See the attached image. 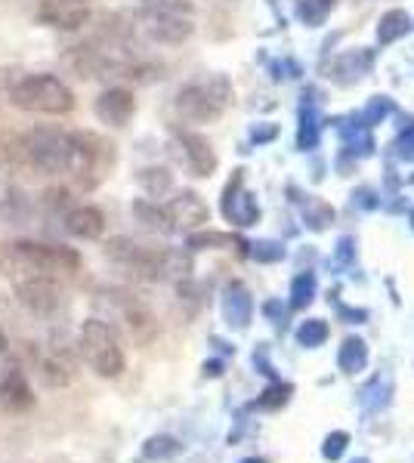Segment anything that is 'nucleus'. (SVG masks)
<instances>
[{
	"label": "nucleus",
	"instance_id": "1",
	"mask_svg": "<svg viewBox=\"0 0 414 463\" xmlns=\"http://www.w3.org/2000/svg\"><path fill=\"white\" fill-rule=\"evenodd\" d=\"M22 152L37 174L74 176L93 185L100 179V158L105 143L93 133H72L63 127H34L22 137Z\"/></svg>",
	"mask_w": 414,
	"mask_h": 463
},
{
	"label": "nucleus",
	"instance_id": "2",
	"mask_svg": "<svg viewBox=\"0 0 414 463\" xmlns=\"http://www.w3.org/2000/svg\"><path fill=\"white\" fill-rule=\"evenodd\" d=\"M105 257L111 263L124 266L127 272H133L142 281H161L168 275H189V257L177 250H152L142 244L130 241V238H111L105 244Z\"/></svg>",
	"mask_w": 414,
	"mask_h": 463
},
{
	"label": "nucleus",
	"instance_id": "3",
	"mask_svg": "<svg viewBox=\"0 0 414 463\" xmlns=\"http://www.w3.org/2000/svg\"><path fill=\"white\" fill-rule=\"evenodd\" d=\"M10 102L19 111L28 115H43V118H65L74 111V93L63 78L47 71H34L19 78L10 87Z\"/></svg>",
	"mask_w": 414,
	"mask_h": 463
},
{
	"label": "nucleus",
	"instance_id": "4",
	"mask_svg": "<svg viewBox=\"0 0 414 463\" xmlns=\"http://www.w3.org/2000/svg\"><path fill=\"white\" fill-rule=\"evenodd\" d=\"M78 346H81L84 362L93 368V374H100L105 380H115L124 374L127 358H124L121 340H118L115 327L105 318H96V316L84 318V325H81V331H78Z\"/></svg>",
	"mask_w": 414,
	"mask_h": 463
},
{
	"label": "nucleus",
	"instance_id": "5",
	"mask_svg": "<svg viewBox=\"0 0 414 463\" xmlns=\"http://www.w3.org/2000/svg\"><path fill=\"white\" fill-rule=\"evenodd\" d=\"M177 115L189 124H214L229 106V84L223 78H207L186 84L177 93Z\"/></svg>",
	"mask_w": 414,
	"mask_h": 463
},
{
	"label": "nucleus",
	"instance_id": "6",
	"mask_svg": "<svg viewBox=\"0 0 414 463\" xmlns=\"http://www.w3.org/2000/svg\"><path fill=\"white\" fill-rule=\"evenodd\" d=\"M100 303L109 306L111 318L124 327V334L130 337L137 346H149L158 337V318L140 297L127 294V290H105L100 294Z\"/></svg>",
	"mask_w": 414,
	"mask_h": 463
},
{
	"label": "nucleus",
	"instance_id": "7",
	"mask_svg": "<svg viewBox=\"0 0 414 463\" xmlns=\"http://www.w3.org/2000/svg\"><path fill=\"white\" fill-rule=\"evenodd\" d=\"M10 285H13L16 300L41 318H50L53 312L63 306V288H59L56 275L37 272V269H28V266H16Z\"/></svg>",
	"mask_w": 414,
	"mask_h": 463
},
{
	"label": "nucleus",
	"instance_id": "8",
	"mask_svg": "<svg viewBox=\"0 0 414 463\" xmlns=\"http://www.w3.org/2000/svg\"><path fill=\"white\" fill-rule=\"evenodd\" d=\"M10 257L16 266L37 269L47 275H69L81 266V253L65 244H50V241H13Z\"/></svg>",
	"mask_w": 414,
	"mask_h": 463
},
{
	"label": "nucleus",
	"instance_id": "9",
	"mask_svg": "<svg viewBox=\"0 0 414 463\" xmlns=\"http://www.w3.org/2000/svg\"><path fill=\"white\" fill-rule=\"evenodd\" d=\"M142 22H146V34L158 43H183L192 34V22L183 16V6L149 4Z\"/></svg>",
	"mask_w": 414,
	"mask_h": 463
},
{
	"label": "nucleus",
	"instance_id": "10",
	"mask_svg": "<svg viewBox=\"0 0 414 463\" xmlns=\"http://www.w3.org/2000/svg\"><path fill=\"white\" fill-rule=\"evenodd\" d=\"M137 111V99L127 87H109L96 96L93 102V115L100 118L105 127H127Z\"/></svg>",
	"mask_w": 414,
	"mask_h": 463
},
{
	"label": "nucleus",
	"instance_id": "11",
	"mask_svg": "<svg viewBox=\"0 0 414 463\" xmlns=\"http://www.w3.org/2000/svg\"><path fill=\"white\" fill-rule=\"evenodd\" d=\"M245 170H238L236 176H232V183L226 185L223 192V213L229 222H236V226H254L260 216V207L257 201H254L251 192H245Z\"/></svg>",
	"mask_w": 414,
	"mask_h": 463
},
{
	"label": "nucleus",
	"instance_id": "12",
	"mask_svg": "<svg viewBox=\"0 0 414 463\" xmlns=\"http://www.w3.org/2000/svg\"><path fill=\"white\" fill-rule=\"evenodd\" d=\"M177 143L183 148V158L195 176H210L217 170V152L207 143V137L195 130H177Z\"/></svg>",
	"mask_w": 414,
	"mask_h": 463
},
{
	"label": "nucleus",
	"instance_id": "13",
	"mask_svg": "<svg viewBox=\"0 0 414 463\" xmlns=\"http://www.w3.org/2000/svg\"><path fill=\"white\" fill-rule=\"evenodd\" d=\"M90 16H93V6H78V4H63V0H43L41 4V22L59 32H78L84 28Z\"/></svg>",
	"mask_w": 414,
	"mask_h": 463
},
{
	"label": "nucleus",
	"instance_id": "14",
	"mask_svg": "<svg viewBox=\"0 0 414 463\" xmlns=\"http://www.w3.org/2000/svg\"><path fill=\"white\" fill-rule=\"evenodd\" d=\"M164 211H168L173 229H201V226H207V204L201 201V195H195V192H189V189L177 192Z\"/></svg>",
	"mask_w": 414,
	"mask_h": 463
},
{
	"label": "nucleus",
	"instance_id": "15",
	"mask_svg": "<svg viewBox=\"0 0 414 463\" xmlns=\"http://www.w3.org/2000/svg\"><path fill=\"white\" fill-rule=\"evenodd\" d=\"M32 405H34V392L25 374L19 368L4 371V377H0V408L10 411V414H22V411H28Z\"/></svg>",
	"mask_w": 414,
	"mask_h": 463
},
{
	"label": "nucleus",
	"instance_id": "16",
	"mask_svg": "<svg viewBox=\"0 0 414 463\" xmlns=\"http://www.w3.org/2000/svg\"><path fill=\"white\" fill-rule=\"evenodd\" d=\"M65 229H69V235L81 238V241H96L105 232V213L93 204H81L65 216Z\"/></svg>",
	"mask_w": 414,
	"mask_h": 463
},
{
	"label": "nucleus",
	"instance_id": "17",
	"mask_svg": "<svg viewBox=\"0 0 414 463\" xmlns=\"http://www.w3.org/2000/svg\"><path fill=\"white\" fill-rule=\"evenodd\" d=\"M251 312H254V300L251 294H247L245 285H229L223 294V318L229 327H247V321H251Z\"/></svg>",
	"mask_w": 414,
	"mask_h": 463
},
{
	"label": "nucleus",
	"instance_id": "18",
	"mask_svg": "<svg viewBox=\"0 0 414 463\" xmlns=\"http://www.w3.org/2000/svg\"><path fill=\"white\" fill-rule=\"evenodd\" d=\"M133 216L142 222L146 229H152V232H173V222H170V216H168V211L164 207H158L155 201H137L133 204Z\"/></svg>",
	"mask_w": 414,
	"mask_h": 463
},
{
	"label": "nucleus",
	"instance_id": "19",
	"mask_svg": "<svg viewBox=\"0 0 414 463\" xmlns=\"http://www.w3.org/2000/svg\"><path fill=\"white\" fill-rule=\"evenodd\" d=\"M390 395H393V380L383 374V377H374L371 383L362 386V392H359V402H362L365 411H378V408L390 405Z\"/></svg>",
	"mask_w": 414,
	"mask_h": 463
},
{
	"label": "nucleus",
	"instance_id": "20",
	"mask_svg": "<svg viewBox=\"0 0 414 463\" xmlns=\"http://www.w3.org/2000/svg\"><path fill=\"white\" fill-rule=\"evenodd\" d=\"M337 364H341V371H346V374H356V371H362L365 364H368V346H365V340H359V337L343 340L341 355H337Z\"/></svg>",
	"mask_w": 414,
	"mask_h": 463
},
{
	"label": "nucleus",
	"instance_id": "21",
	"mask_svg": "<svg viewBox=\"0 0 414 463\" xmlns=\"http://www.w3.org/2000/svg\"><path fill=\"white\" fill-rule=\"evenodd\" d=\"M409 28H411L409 13H405V10H390V13H383V16H380L378 41H380V43H393V41H399L402 34H409Z\"/></svg>",
	"mask_w": 414,
	"mask_h": 463
},
{
	"label": "nucleus",
	"instance_id": "22",
	"mask_svg": "<svg viewBox=\"0 0 414 463\" xmlns=\"http://www.w3.org/2000/svg\"><path fill=\"white\" fill-rule=\"evenodd\" d=\"M142 454H146L149 460L161 463V460L179 458V454H183V445H179L173 436H152V439L146 442V448H142Z\"/></svg>",
	"mask_w": 414,
	"mask_h": 463
},
{
	"label": "nucleus",
	"instance_id": "23",
	"mask_svg": "<svg viewBox=\"0 0 414 463\" xmlns=\"http://www.w3.org/2000/svg\"><path fill=\"white\" fill-rule=\"evenodd\" d=\"M140 183H142V189H146L152 198L168 195V192L173 189V179H170V174H168L164 167H149V170H142V174H140Z\"/></svg>",
	"mask_w": 414,
	"mask_h": 463
},
{
	"label": "nucleus",
	"instance_id": "24",
	"mask_svg": "<svg viewBox=\"0 0 414 463\" xmlns=\"http://www.w3.org/2000/svg\"><path fill=\"white\" fill-rule=\"evenodd\" d=\"M315 297V275L313 272H303L294 279L291 285V309H306Z\"/></svg>",
	"mask_w": 414,
	"mask_h": 463
},
{
	"label": "nucleus",
	"instance_id": "25",
	"mask_svg": "<svg viewBox=\"0 0 414 463\" xmlns=\"http://www.w3.org/2000/svg\"><path fill=\"white\" fill-rule=\"evenodd\" d=\"M297 340H300V346H306V349H315V346H322V343L328 340V325L322 318H310V321H303V325L297 327Z\"/></svg>",
	"mask_w": 414,
	"mask_h": 463
},
{
	"label": "nucleus",
	"instance_id": "26",
	"mask_svg": "<svg viewBox=\"0 0 414 463\" xmlns=\"http://www.w3.org/2000/svg\"><path fill=\"white\" fill-rule=\"evenodd\" d=\"M331 4H334V0H300L297 16H300V22H306V25H322L331 10Z\"/></svg>",
	"mask_w": 414,
	"mask_h": 463
},
{
	"label": "nucleus",
	"instance_id": "27",
	"mask_svg": "<svg viewBox=\"0 0 414 463\" xmlns=\"http://www.w3.org/2000/svg\"><path fill=\"white\" fill-rule=\"evenodd\" d=\"M346 445H350V436H346L343 430L331 432V436L325 439V445H322V454H325V460H341Z\"/></svg>",
	"mask_w": 414,
	"mask_h": 463
},
{
	"label": "nucleus",
	"instance_id": "28",
	"mask_svg": "<svg viewBox=\"0 0 414 463\" xmlns=\"http://www.w3.org/2000/svg\"><path fill=\"white\" fill-rule=\"evenodd\" d=\"M319 143V124H315V111H303V127H300V148H313Z\"/></svg>",
	"mask_w": 414,
	"mask_h": 463
},
{
	"label": "nucleus",
	"instance_id": "29",
	"mask_svg": "<svg viewBox=\"0 0 414 463\" xmlns=\"http://www.w3.org/2000/svg\"><path fill=\"white\" fill-rule=\"evenodd\" d=\"M288 392H291V386H288V383H284V386H273V390H266V392H263L260 405H263V408L284 405V402H288Z\"/></svg>",
	"mask_w": 414,
	"mask_h": 463
},
{
	"label": "nucleus",
	"instance_id": "30",
	"mask_svg": "<svg viewBox=\"0 0 414 463\" xmlns=\"http://www.w3.org/2000/svg\"><path fill=\"white\" fill-rule=\"evenodd\" d=\"M396 152L402 155L405 161H414V124H411V127H405L402 137L396 139Z\"/></svg>",
	"mask_w": 414,
	"mask_h": 463
},
{
	"label": "nucleus",
	"instance_id": "31",
	"mask_svg": "<svg viewBox=\"0 0 414 463\" xmlns=\"http://www.w3.org/2000/svg\"><path fill=\"white\" fill-rule=\"evenodd\" d=\"M390 109H393V106H390L387 96H378V99H374L371 106H368V111H365V121H368V124H374V121H378V118H387V115H390Z\"/></svg>",
	"mask_w": 414,
	"mask_h": 463
},
{
	"label": "nucleus",
	"instance_id": "32",
	"mask_svg": "<svg viewBox=\"0 0 414 463\" xmlns=\"http://www.w3.org/2000/svg\"><path fill=\"white\" fill-rule=\"evenodd\" d=\"M282 248H278V244H254V257H257V260H278V257H282Z\"/></svg>",
	"mask_w": 414,
	"mask_h": 463
},
{
	"label": "nucleus",
	"instance_id": "33",
	"mask_svg": "<svg viewBox=\"0 0 414 463\" xmlns=\"http://www.w3.org/2000/svg\"><path fill=\"white\" fill-rule=\"evenodd\" d=\"M63 4H78V6H90L93 0H63Z\"/></svg>",
	"mask_w": 414,
	"mask_h": 463
},
{
	"label": "nucleus",
	"instance_id": "34",
	"mask_svg": "<svg viewBox=\"0 0 414 463\" xmlns=\"http://www.w3.org/2000/svg\"><path fill=\"white\" fill-rule=\"evenodd\" d=\"M242 463H263V460H257V458H251V460H242Z\"/></svg>",
	"mask_w": 414,
	"mask_h": 463
},
{
	"label": "nucleus",
	"instance_id": "35",
	"mask_svg": "<svg viewBox=\"0 0 414 463\" xmlns=\"http://www.w3.org/2000/svg\"><path fill=\"white\" fill-rule=\"evenodd\" d=\"M352 463H371V460H365V458H359V460H352Z\"/></svg>",
	"mask_w": 414,
	"mask_h": 463
},
{
	"label": "nucleus",
	"instance_id": "36",
	"mask_svg": "<svg viewBox=\"0 0 414 463\" xmlns=\"http://www.w3.org/2000/svg\"><path fill=\"white\" fill-rule=\"evenodd\" d=\"M411 222H414V213H411Z\"/></svg>",
	"mask_w": 414,
	"mask_h": 463
}]
</instances>
